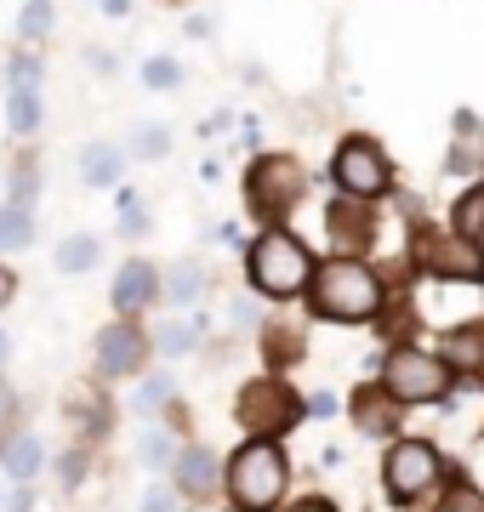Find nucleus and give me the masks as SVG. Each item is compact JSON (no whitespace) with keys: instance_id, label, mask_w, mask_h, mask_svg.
I'll use <instances>...</instances> for the list:
<instances>
[{"instance_id":"b1692460","label":"nucleus","mask_w":484,"mask_h":512,"mask_svg":"<svg viewBox=\"0 0 484 512\" xmlns=\"http://www.w3.org/2000/svg\"><path fill=\"white\" fill-rule=\"evenodd\" d=\"M200 342V325H160V353H188Z\"/></svg>"},{"instance_id":"7ed1b4c3","label":"nucleus","mask_w":484,"mask_h":512,"mask_svg":"<svg viewBox=\"0 0 484 512\" xmlns=\"http://www.w3.org/2000/svg\"><path fill=\"white\" fill-rule=\"evenodd\" d=\"M228 495L240 512H274L285 495V456L274 439H251L228 461Z\"/></svg>"},{"instance_id":"20e7f679","label":"nucleus","mask_w":484,"mask_h":512,"mask_svg":"<svg viewBox=\"0 0 484 512\" xmlns=\"http://www.w3.org/2000/svg\"><path fill=\"white\" fill-rule=\"evenodd\" d=\"M382 382L399 404H439L450 399L456 387V370L445 365V353H428V348H393L382 359Z\"/></svg>"},{"instance_id":"ddd939ff","label":"nucleus","mask_w":484,"mask_h":512,"mask_svg":"<svg viewBox=\"0 0 484 512\" xmlns=\"http://www.w3.org/2000/svg\"><path fill=\"white\" fill-rule=\"evenodd\" d=\"M154 296H160V274H154V262L137 256V262H126V268L114 274V308L126 313V319H131V313H143Z\"/></svg>"},{"instance_id":"cd10ccee","label":"nucleus","mask_w":484,"mask_h":512,"mask_svg":"<svg viewBox=\"0 0 484 512\" xmlns=\"http://www.w3.org/2000/svg\"><path fill=\"white\" fill-rule=\"evenodd\" d=\"M12 86H40V63L35 57L12 52Z\"/></svg>"},{"instance_id":"c9c22d12","label":"nucleus","mask_w":484,"mask_h":512,"mask_svg":"<svg viewBox=\"0 0 484 512\" xmlns=\"http://www.w3.org/2000/svg\"><path fill=\"white\" fill-rule=\"evenodd\" d=\"M6 410H12V387L0 382V421H6Z\"/></svg>"},{"instance_id":"a878e982","label":"nucleus","mask_w":484,"mask_h":512,"mask_svg":"<svg viewBox=\"0 0 484 512\" xmlns=\"http://www.w3.org/2000/svg\"><path fill=\"white\" fill-rule=\"evenodd\" d=\"M171 296H177V302H194V296H200V268H177V274H171Z\"/></svg>"},{"instance_id":"58836bf2","label":"nucleus","mask_w":484,"mask_h":512,"mask_svg":"<svg viewBox=\"0 0 484 512\" xmlns=\"http://www.w3.org/2000/svg\"><path fill=\"white\" fill-rule=\"evenodd\" d=\"M171 6H177V0H171Z\"/></svg>"},{"instance_id":"6e6552de","label":"nucleus","mask_w":484,"mask_h":512,"mask_svg":"<svg viewBox=\"0 0 484 512\" xmlns=\"http://www.w3.org/2000/svg\"><path fill=\"white\" fill-rule=\"evenodd\" d=\"M331 177H336V188L354 194V200H382L393 188V165L371 137H348V143L331 154Z\"/></svg>"},{"instance_id":"393cba45","label":"nucleus","mask_w":484,"mask_h":512,"mask_svg":"<svg viewBox=\"0 0 484 512\" xmlns=\"http://www.w3.org/2000/svg\"><path fill=\"white\" fill-rule=\"evenodd\" d=\"M166 399H171V376H149V382H143V393H137V410H143V416H154Z\"/></svg>"},{"instance_id":"f704fd0d","label":"nucleus","mask_w":484,"mask_h":512,"mask_svg":"<svg viewBox=\"0 0 484 512\" xmlns=\"http://www.w3.org/2000/svg\"><path fill=\"white\" fill-rule=\"evenodd\" d=\"M291 512H336V507H331V501H297Z\"/></svg>"},{"instance_id":"f3484780","label":"nucleus","mask_w":484,"mask_h":512,"mask_svg":"<svg viewBox=\"0 0 484 512\" xmlns=\"http://www.w3.org/2000/svg\"><path fill=\"white\" fill-rule=\"evenodd\" d=\"M120 165H126V154H120L114 143H86V154H80V171H86V183L92 188L120 183Z\"/></svg>"},{"instance_id":"e433bc0d","label":"nucleus","mask_w":484,"mask_h":512,"mask_svg":"<svg viewBox=\"0 0 484 512\" xmlns=\"http://www.w3.org/2000/svg\"><path fill=\"white\" fill-rule=\"evenodd\" d=\"M6 359H12V336H6V330H0V365H6Z\"/></svg>"},{"instance_id":"2eb2a0df","label":"nucleus","mask_w":484,"mask_h":512,"mask_svg":"<svg viewBox=\"0 0 484 512\" xmlns=\"http://www.w3.org/2000/svg\"><path fill=\"white\" fill-rule=\"evenodd\" d=\"M40 439H29V433H12V439L0 444V467H6V473L18 478V484H29V478L40 473Z\"/></svg>"},{"instance_id":"c85d7f7f","label":"nucleus","mask_w":484,"mask_h":512,"mask_svg":"<svg viewBox=\"0 0 484 512\" xmlns=\"http://www.w3.org/2000/svg\"><path fill=\"white\" fill-rule=\"evenodd\" d=\"M143 461H149V467H166V461H171V439H166V433H149V439H143Z\"/></svg>"},{"instance_id":"4c0bfd02","label":"nucleus","mask_w":484,"mask_h":512,"mask_svg":"<svg viewBox=\"0 0 484 512\" xmlns=\"http://www.w3.org/2000/svg\"><path fill=\"white\" fill-rule=\"evenodd\" d=\"M479 382H484V359H479Z\"/></svg>"},{"instance_id":"6ab92c4d","label":"nucleus","mask_w":484,"mask_h":512,"mask_svg":"<svg viewBox=\"0 0 484 512\" xmlns=\"http://www.w3.org/2000/svg\"><path fill=\"white\" fill-rule=\"evenodd\" d=\"M450 228H456L462 239H473V245H484V188H467L462 200H456Z\"/></svg>"},{"instance_id":"423d86ee","label":"nucleus","mask_w":484,"mask_h":512,"mask_svg":"<svg viewBox=\"0 0 484 512\" xmlns=\"http://www.w3.org/2000/svg\"><path fill=\"white\" fill-rule=\"evenodd\" d=\"M439 473H445V461H439V450L428 439H399L388 450V461H382V484H388L393 507H416L439 484Z\"/></svg>"},{"instance_id":"7c9ffc66","label":"nucleus","mask_w":484,"mask_h":512,"mask_svg":"<svg viewBox=\"0 0 484 512\" xmlns=\"http://www.w3.org/2000/svg\"><path fill=\"white\" fill-rule=\"evenodd\" d=\"M137 154H143V160L166 154V131H137Z\"/></svg>"},{"instance_id":"aec40b11","label":"nucleus","mask_w":484,"mask_h":512,"mask_svg":"<svg viewBox=\"0 0 484 512\" xmlns=\"http://www.w3.org/2000/svg\"><path fill=\"white\" fill-rule=\"evenodd\" d=\"M97 256H103V245H97L92 234H75V239H63V245H57V268H63V274H86Z\"/></svg>"},{"instance_id":"a211bd4d","label":"nucleus","mask_w":484,"mask_h":512,"mask_svg":"<svg viewBox=\"0 0 484 512\" xmlns=\"http://www.w3.org/2000/svg\"><path fill=\"white\" fill-rule=\"evenodd\" d=\"M6 126L18 131V137H35L40 131V92L35 86H12V97H6Z\"/></svg>"},{"instance_id":"5701e85b","label":"nucleus","mask_w":484,"mask_h":512,"mask_svg":"<svg viewBox=\"0 0 484 512\" xmlns=\"http://www.w3.org/2000/svg\"><path fill=\"white\" fill-rule=\"evenodd\" d=\"M268 359H274V365H297L302 359V336H291V330H268Z\"/></svg>"},{"instance_id":"473e14b6","label":"nucleus","mask_w":484,"mask_h":512,"mask_svg":"<svg viewBox=\"0 0 484 512\" xmlns=\"http://www.w3.org/2000/svg\"><path fill=\"white\" fill-rule=\"evenodd\" d=\"M143 512H177V495H171V490H149V495H143Z\"/></svg>"},{"instance_id":"39448f33","label":"nucleus","mask_w":484,"mask_h":512,"mask_svg":"<svg viewBox=\"0 0 484 512\" xmlns=\"http://www.w3.org/2000/svg\"><path fill=\"white\" fill-rule=\"evenodd\" d=\"M308 194V177H302V165L291 154H262L251 160L245 171V205H251V217L262 222H285L297 211V200Z\"/></svg>"},{"instance_id":"4be33fe9","label":"nucleus","mask_w":484,"mask_h":512,"mask_svg":"<svg viewBox=\"0 0 484 512\" xmlns=\"http://www.w3.org/2000/svg\"><path fill=\"white\" fill-rule=\"evenodd\" d=\"M177 80H183V69H177L171 57H149V63H143V86H154V92H171Z\"/></svg>"},{"instance_id":"9d476101","label":"nucleus","mask_w":484,"mask_h":512,"mask_svg":"<svg viewBox=\"0 0 484 512\" xmlns=\"http://www.w3.org/2000/svg\"><path fill=\"white\" fill-rule=\"evenodd\" d=\"M325 228H331V251H336V256H359V251L376 239V211H371V200H354V194L331 200V211H325Z\"/></svg>"},{"instance_id":"f03ea898","label":"nucleus","mask_w":484,"mask_h":512,"mask_svg":"<svg viewBox=\"0 0 484 512\" xmlns=\"http://www.w3.org/2000/svg\"><path fill=\"white\" fill-rule=\"evenodd\" d=\"M245 274L257 285L262 296H297L308 291V279H314V256L302 245L297 234H285V228H268V234L245 251Z\"/></svg>"},{"instance_id":"dca6fc26","label":"nucleus","mask_w":484,"mask_h":512,"mask_svg":"<svg viewBox=\"0 0 484 512\" xmlns=\"http://www.w3.org/2000/svg\"><path fill=\"white\" fill-rule=\"evenodd\" d=\"M29 239H35V205H0V251H29Z\"/></svg>"},{"instance_id":"f257e3e1","label":"nucleus","mask_w":484,"mask_h":512,"mask_svg":"<svg viewBox=\"0 0 484 512\" xmlns=\"http://www.w3.org/2000/svg\"><path fill=\"white\" fill-rule=\"evenodd\" d=\"M308 308L319 319H342V325H371L382 313V279L359 262V256H336L319 262L308 279Z\"/></svg>"},{"instance_id":"2f4dec72","label":"nucleus","mask_w":484,"mask_h":512,"mask_svg":"<svg viewBox=\"0 0 484 512\" xmlns=\"http://www.w3.org/2000/svg\"><path fill=\"white\" fill-rule=\"evenodd\" d=\"M120 228H126L131 239H137V234H149V217H143V205H137V200H126V222H120Z\"/></svg>"},{"instance_id":"1a4fd4ad","label":"nucleus","mask_w":484,"mask_h":512,"mask_svg":"<svg viewBox=\"0 0 484 512\" xmlns=\"http://www.w3.org/2000/svg\"><path fill=\"white\" fill-rule=\"evenodd\" d=\"M416 268L433 279H484V245H473V239H439L428 234V228H416Z\"/></svg>"},{"instance_id":"0eeeda50","label":"nucleus","mask_w":484,"mask_h":512,"mask_svg":"<svg viewBox=\"0 0 484 512\" xmlns=\"http://www.w3.org/2000/svg\"><path fill=\"white\" fill-rule=\"evenodd\" d=\"M234 416H240V427L251 433V439H280L285 427H297V421H302V399L285 382L262 376V382H245L240 387Z\"/></svg>"},{"instance_id":"72a5a7b5","label":"nucleus","mask_w":484,"mask_h":512,"mask_svg":"<svg viewBox=\"0 0 484 512\" xmlns=\"http://www.w3.org/2000/svg\"><path fill=\"white\" fill-rule=\"evenodd\" d=\"M12 291H18V279H12V268H6V262H0V308L12 302Z\"/></svg>"},{"instance_id":"bb28decb","label":"nucleus","mask_w":484,"mask_h":512,"mask_svg":"<svg viewBox=\"0 0 484 512\" xmlns=\"http://www.w3.org/2000/svg\"><path fill=\"white\" fill-rule=\"evenodd\" d=\"M445 512H484V495L479 490H467V484H456L445 501Z\"/></svg>"},{"instance_id":"c756f323","label":"nucleus","mask_w":484,"mask_h":512,"mask_svg":"<svg viewBox=\"0 0 484 512\" xmlns=\"http://www.w3.org/2000/svg\"><path fill=\"white\" fill-rule=\"evenodd\" d=\"M57 473H63V484H80L86 478V450H69V456L57 461Z\"/></svg>"},{"instance_id":"9b49d317","label":"nucleus","mask_w":484,"mask_h":512,"mask_svg":"<svg viewBox=\"0 0 484 512\" xmlns=\"http://www.w3.org/2000/svg\"><path fill=\"white\" fill-rule=\"evenodd\" d=\"M143 365H149V336L131 319H120V325H109L97 336V370L103 376H137Z\"/></svg>"},{"instance_id":"f8f14e48","label":"nucleus","mask_w":484,"mask_h":512,"mask_svg":"<svg viewBox=\"0 0 484 512\" xmlns=\"http://www.w3.org/2000/svg\"><path fill=\"white\" fill-rule=\"evenodd\" d=\"M354 421H359V433H371V439H388L393 427H399V399L388 393V382H371V387H359L354 399Z\"/></svg>"},{"instance_id":"4468645a","label":"nucleus","mask_w":484,"mask_h":512,"mask_svg":"<svg viewBox=\"0 0 484 512\" xmlns=\"http://www.w3.org/2000/svg\"><path fill=\"white\" fill-rule=\"evenodd\" d=\"M177 490L188 501H205V495L217 490V456L205 450V444H188L183 456H177Z\"/></svg>"},{"instance_id":"412c9836","label":"nucleus","mask_w":484,"mask_h":512,"mask_svg":"<svg viewBox=\"0 0 484 512\" xmlns=\"http://www.w3.org/2000/svg\"><path fill=\"white\" fill-rule=\"evenodd\" d=\"M52 23H57L52 0H29V6L18 12V35L23 40H46V35H52Z\"/></svg>"}]
</instances>
